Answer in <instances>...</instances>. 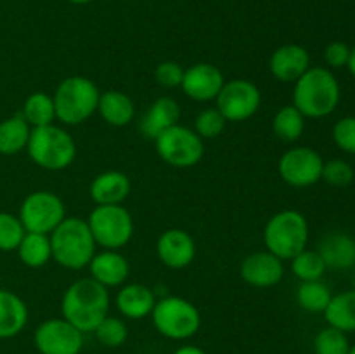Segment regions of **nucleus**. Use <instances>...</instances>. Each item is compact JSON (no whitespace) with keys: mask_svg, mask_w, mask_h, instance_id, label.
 Listing matches in <instances>:
<instances>
[{"mask_svg":"<svg viewBox=\"0 0 355 354\" xmlns=\"http://www.w3.org/2000/svg\"><path fill=\"white\" fill-rule=\"evenodd\" d=\"M324 160L309 146H295L283 153L277 163L279 176L291 187H311L321 180Z\"/></svg>","mask_w":355,"mask_h":354,"instance_id":"f8f14e48","label":"nucleus"},{"mask_svg":"<svg viewBox=\"0 0 355 354\" xmlns=\"http://www.w3.org/2000/svg\"><path fill=\"white\" fill-rule=\"evenodd\" d=\"M156 253L163 266L170 269H184L196 257V243L193 236L184 229H166L156 242Z\"/></svg>","mask_w":355,"mask_h":354,"instance_id":"dca6fc26","label":"nucleus"},{"mask_svg":"<svg viewBox=\"0 0 355 354\" xmlns=\"http://www.w3.org/2000/svg\"><path fill=\"white\" fill-rule=\"evenodd\" d=\"M347 68H349V71L352 73V76L355 78V47L350 49V58L349 62H347Z\"/></svg>","mask_w":355,"mask_h":354,"instance_id":"a19ab883","label":"nucleus"},{"mask_svg":"<svg viewBox=\"0 0 355 354\" xmlns=\"http://www.w3.org/2000/svg\"><path fill=\"white\" fill-rule=\"evenodd\" d=\"M333 141L342 151L355 155V117H343L333 125Z\"/></svg>","mask_w":355,"mask_h":354,"instance_id":"e433bc0d","label":"nucleus"},{"mask_svg":"<svg viewBox=\"0 0 355 354\" xmlns=\"http://www.w3.org/2000/svg\"><path fill=\"white\" fill-rule=\"evenodd\" d=\"M239 276L253 288H270L284 276V260L269 250L250 253L239 266Z\"/></svg>","mask_w":355,"mask_h":354,"instance_id":"2eb2a0df","label":"nucleus"},{"mask_svg":"<svg viewBox=\"0 0 355 354\" xmlns=\"http://www.w3.org/2000/svg\"><path fill=\"white\" fill-rule=\"evenodd\" d=\"M94 333H96V339L101 346L111 347V349H113V347H120L127 342L128 328L127 323H125L123 319L107 314L106 318L96 326Z\"/></svg>","mask_w":355,"mask_h":354,"instance_id":"2f4dec72","label":"nucleus"},{"mask_svg":"<svg viewBox=\"0 0 355 354\" xmlns=\"http://www.w3.org/2000/svg\"><path fill=\"white\" fill-rule=\"evenodd\" d=\"M217 110L227 121H245L259 111L262 104V92L252 80L234 78L224 83L217 96Z\"/></svg>","mask_w":355,"mask_h":354,"instance_id":"9b49d317","label":"nucleus"},{"mask_svg":"<svg viewBox=\"0 0 355 354\" xmlns=\"http://www.w3.org/2000/svg\"><path fill=\"white\" fill-rule=\"evenodd\" d=\"M224 73L211 62H196L184 69V78L180 89L189 99L196 103L217 99L224 87Z\"/></svg>","mask_w":355,"mask_h":354,"instance_id":"4468645a","label":"nucleus"},{"mask_svg":"<svg viewBox=\"0 0 355 354\" xmlns=\"http://www.w3.org/2000/svg\"><path fill=\"white\" fill-rule=\"evenodd\" d=\"M354 177H355L354 167L350 165L347 160L333 158V160H328V162H324V167H322L321 180H324V183L329 184V186L345 187L352 183Z\"/></svg>","mask_w":355,"mask_h":354,"instance_id":"c9c22d12","label":"nucleus"},{"mask_svg":"<svg viewBox=\"0 0 355 354\" xmlns=\"http://www.w3.org/2000/svg\"><path fill=\"white\" fill-rule=\"evenodd\" d=\"M350 58V47L345 44V42L335 40L331 44L326 45L324 49V61L329 68L338 69L347 66Z\"/></svg>","mask_w":355,"mask_h":354,"instance_id":"58836bf2","label":"nucleus"},{"mask_svg":"<svg viewBox=\"0 0 355 354\" xmlns=\"http://www.w3.org/2000/svg\"><path fill=\"white\" fill-rule=\"evenodd\" d=\"M159 158L175 169H191L205 156V141L186 125H173L155 139Z\"/></svg>","mask_w":355,"mask_h":354,"instance_id":"1a4fd4ad","label":"nucleus"},{"mask_svg":"<svg viewBox=\"0 0 355 354\" xmlns=\"http://www.w3.org/2000/svg\"><path fill=\"white\" fill-rule=\"evenodd\" d=\"M349 351L350 342L347 333L329 325L326 328L319 330L314 339L315 354H349Z\"/></svg>","mask_w":355,"mask_h":354,"instance_id":"473e14b6","label":"nucleus"},{"mask_svg":"<svg viewBox=\"0 0 355 354\" xmlns=\"http://www.w3.org/2000/svg\"><path fill=\"white\" fill-rule=\"evenodd\" d=\"M26 235L23 222L10 212H0V252H14Z\"/></svg>","mask_w":355,"mask_h":354,"instance_id":"72a5a7b5","label":"nucleus"},{"mask_svg":"<svg viewBox=\"0 0 355 354\" xmlns=\"http://www.w3.org/2000/svg\"><path fill=\"white\" fill-rule=\"evenodd\" d=\"M132 183L120 170H104L97 174L89 187L90 198L96 205H121L130 194Z\"/></svg>","mask_w":355,"mask_h":354,"instance_id":"6ab92c4d","label":"nucleus"},{"mask_svg":"<svg viewBox=\"0 0 355 354\" xmlns=\"http://www.w3.org/2000/svg\"><path fill=\"white\" fill-rule=\"evenodd\" d=\"M309 222L302 212L288 208L274 214L263 228V245L266 250L279 257L281 260H291L297 253L307 248Z\"/></svg>","mask_w":355,"mask_h":354,"instance_id":"423d86ee","label":"nucleus"},{"mask_svg":"<svg viewBox=\"0 0 355 354\" xmlns=\"http://www.w3.org/2000/svg\"><path fill=\"white\" fill-rule=\"evenodd\" d=\"M85 221L103 250H120L134 236V219L123 205H96Z\"/></svg>","mask_w":355,"mask_h":354,"instance_id":"6e6552de","label":"nucleus"},{"mask_svg":"<svg viewBox=\"0 0 355 354\" xmlns=\"http://www.w3.org/2000/svg\"><path fill=\"white\" fill-rule=\"evenodd\" d=\"M311 68V54L298 44L277 47L269 59L270 75L283 83H295Z\"/></svg>","mask_w":355,"mask_h":354,"instance_id":"f3484780","label":"nucleus"},{"mask_svg":"<svg viewBox=\"0 0 355 354\" xmlns=\"http://www.w3.org/2000/svg\"><path fill=\"white\" fill-rule=\"evenodd\" d=\"M90 278L106 287L107 290L121 287L130 274V262L118 250H103L96 252L89 264Z\"/></svg>","mask_w":355,"mask_h":354,"instance_id":"a211bd4d","label":"nucleus"},{"mask_svg":"<svg viewBox=\"0 0 355 354\" xmlns=\"http://www.w3.org/2000/svg\"><path fill=\"white\" fill-rule=\"evenodd\" d=\"M155 78L165 89H175L182 83L184 68L177 61H163L156 66Z\"/></svg>","mask_w":355,"mask_h":354,"instance_id":"4c0bfd02","label":"nucleus"},{"mask_svg":"<svg viewBox=\"0 0 355 354\" xmlns=\"http://www.w3.org/2000/svg\"><path fill=\"white\" fill-rule=\"evenodd\" d=\"M318 252L328 269H349L355 266V239L347 233H329L319 243Z\"/></svg>","mask_w":355,"mask_h":354,"instance_id":"5701e85b","label":"nucleus"},{"mask_svg":"<svg viewBox=\"0 0 355 354\" xmlns=\"http://www.w3.org/2000/svg\"><path fill=\"white\" fill-rule=\"evenodd\" d=\"M31 127L21 113L0 121V155L12 156L26 149Z\"/></svg>","mask_w":355,"mask_h":354,"instance_id":"393cba45","label":"nucleus"},{"mask_svg":"<svg viewBox=\"0 0 355 354\" xmlns=\"http://www.w3.org/2000/svg\"><path fill=\"white\" fill-rule=\"evenodd\" d=\"M349 354H355V344H354V346H350V351H349Z\"/></svg>","mask_w":355,"mask_h":354,"instance_id":"37998d69","label":"nucleus"},{"mask_svg":"<svg viewBox=\"0 0 355 354\" xmlns=\"http://www.w3.org/2000/svg\"><path fill=\"white\" fill-rule=\"evenodd\" d=\"M333 294L328 288V285L322 283L321 280L315 281H300L297 288V304L300 305L304 311L318 314V312H324L328 307L329 301H331Z\"/></svg>","mask_w":355,"mask_h":354,"instance_id":"c756f323","label":"nucleus"},{"mask_svg":"<svg viewBox=\"0 0 355 354\" xmlns=\"http://www.w3.org/2000/svg\"><path fill=\"white\" fill-rule=\"evenodd\" d=\"M97 113L111 127H127L135 118V103L121 90H104L99 96Z\"/></svg>","mask_w":355,"mask_h":354,"instance_id":"4be33fe9","label":"nucleus"},{"mask_svg":"<svg viewBox=\"0 0 355 354\" xmlns=\"http://www.w3.org/2000/svg\"><path fill=\"white\" fill-rule=\"evenodd\" d=\"M151 319L159 335L170 340H187L198 333L201 326L200 309L179 295L156 298Z\"/></svg>","mask_w":355,"mask_h":354,"instance_id":"0eeeda50","label":"nucleus"},{"mask_svg":"<svg viewBox=\"0 0 355 354\" xmlns=\"http://www.w3.org/2000/svg\"><path fill=\"white\" fill-rule=\"evenodd\" d=\"M110 290L92 278H80L64 290L61 314L82 333H90L110 314Z\"/></svg>","mask_w":355,"mask_h":354,"instance_id":"f257e3e1","label":"nucleus"},{"mask_svg":"<svg viewBox=\"0 0 355 354\" xmlns=\"http://www.w3.org/2000/svg\"><path fill=\"white\" fill-rule=\"evenodd\" d=\"M272 130L283 142H297L305 130V117L293 106H281L272 118Z\"/></svg>","mask_w":355,"mask_h":354,"instance_id":"cd10ccee","label":"nucleus"},{"mask_svg":"<svg viewBox=\"0 0 355 354\" xmlns=\"http://www.w3.org/2000/svg\"><path fill=\"white\" fill-rule=\"evenodd\" d=\"M51 238L52 260L61 267L80 271L89 267L96 255V242L85 219L68 217L49 235Z\"/></svg>","mask_w":355,"mask_h":354,"instance_id":"7ed1b4c3","label":"nucleus"},{"mask_svg":"<svg viewBox=\"0 0 355 354\" xmlns=\"http://www.w3.org/2000/svg\"><path fill=\"white\" fill-rule=\"evenodd\" d=\"M225 125H227V120L224 118V115L217 108H208V110H203L198 113L193 130L203 141H207V139L218 137L224 132Z\"/></svg>","mask_w":355,"mask_h":354,"instance_id":"f704fd0d","label":"nucleus"},{"mask_svg":"<svg viewBox=\"0 0 355 354\" xmlns=\"http://www.w3.org/2000/svg\"><path fill=\"white\" fill-rule=\"evenodd\" d=\"M21 115L28 121L31 128L45 127V125L54 124L55 120V106L54 99L47 92H33L26 97L23 104Z\"/></svg>","mask_w":355,"mask_h":354,"instance_id":"c85d7f7f","label":"nucleus"},{"mask_svg":"<svg viewBox=\"0 0 355 354\" xmlns=\"http://www.w3.org/2000/svg\"><path fill=\"white\" fill-rule=\"evenodd\" d=\"M291 273L300 281H315L322 280L324 273L328 271L324 259L318 250H302L300 253L290 260Z\"/></svg>","mask_w":355,"mask_h":354,"instance_id":"7c9ffc66","label":"nucleus"},{"mask_svg":"<svg viewBox=\"0 0 355 354\" xmlns=\"http://www.w3.org/2000/svg\"><path fill=\"white\" fill-rule=\"evenodd\" d=\"M101 90L90 78L82 75L68 76L52 94L55 120L62 125H80L97 113Z\"/></svg>","mask_w":355,"mask_h":354,"instance_id":"39448f33","label":"nucleus"},{"mask_svg":"<svg viewBox=\"0 0 355 354\" xmlns=\"http://www.w3.org/2000/svg\"><path fill=\"white\" fill-rule=\"evenodd\" d=\"M342 89L335 73L324 66H311L293 85V106L305 118H326L338 108Z\"/></svg>","mask_w":355,"mask_h":354,"instance_id":"f03ea898","label":"nucleus"},{"mask_svg":"<svg viewBox=\"0 0 355 354\" xmlns=\"http://www.w3.org/2000/svg\"><path fill=\"white\" fill-rule=\"evenodd\" d=\"M68 2L78 3V6H83V3H89V2H92V0H68Z\"/></svg>","mask_w":355,"mask_h":354,"instance_id":"79ce46f5","label":"nucleus"},{"mask_svg":"<svg viewBox=\"0 0 355 354\" xmlns=\"http://www.w3.org/2000/svg\"><path fill=\"white\" fill-rule=\"evenodd\" d=\"M33 344L40 354H80L83 333L64 318H51L37 326Z\"/></svg>","mask_w":355,"mask_h":354,"instance_id":"ddd939ff","label":"nucleus"},{"mask_svg":"<svg viewBox=\"0 0 355 354\" xmlns=\"http://www.w3.org/2000/svg\"><path fill=\"white\" fill-rule=\"evenodd\" d=\"M28 323V305L17 294L0 288V340L19 335Z\"/></svg>","mask_w":355,"mask_h":354,"instance_id":"b1692460","label":"nucleus"},{"mask_svg":"<svg viewBox=\"0 0 355 354\" xmlns=\"http://www.w3.org/2000/svg\"><path fill=\"white\" fill-rule=\"evenodd\" d=\"M17 217L28 233L51 235L66 219V205L52 191L38 189L24 198Z\"/></svg>","mask_w":355,"mask_h":354,"instance_id":"9d476101","label":"nucleus"},{"mask_svg":"<svg viewBox=\"0 0 355 354\" xmlns=\"http://www.w3.org/2000/svg\"><path fill=\"white\" fill-rule=\"evenodd\" d=\"M180 120V106L175 99L168 96L158 97L155 103L149 106V110L146 111L144 117H142L141 128L142 135L146 139H153L155 141L162 132H165L166 128L173 127V125L179 124Z\"/></svg>","mask_w":355,"mask_h":354,"instance_id":"412c9836","label":"nucleus"},{"mask_svg":"<svg viewBox=\"0 0 355 354\" xmlns=\"http://www.w3.org/2000/svg\"><path fill=\"white\" fill-rule=\"evenodd\" d=\"M322 314L326 323L333 328L345 333L355 332V290H345L333 295Z\"/></svg>","mask_w":355,"mask_h":354,"instance_id":"a878e982","label":"nucleus"},{"mask_svg":"<svg viewBox=\"0 0 355 354\" xmlns=\"http://www.w3.org/2000/svg\"><path fill=\"white\" fill-rule=\"evenodd\" d=\"M26 151L35 165L58 172L68 169L75 162L76 142L66 128L51 124L31 128Z\"/></svg>","mask_w":355,"mask_h":354,"instance_id":"20e7f679","label":"nucleus"},{"mask_svg":"<svg viewBox=\"0 0 355 354\" xmlns=\"http://www.w3.org/2000/svg\"><path fill=\"white\" fill-rule=\"evenodd\" d=\"M156 304V295L148 285L128 283L121 285L114 297L118 312L128 319H144L151 316Z\"/></svg>","mask_w":355,"mask_h":354,"instance_id":"aec40b11","label":"nucleus"},{"mask_svg":"<svg viewBox=\"0 0 355 354\" xmlns=\"http://www.w3.org/2000/svg\"><path fill=\"white\" fill-rule=\"evenodd\" d=\"M173 354H207V353H205L201 347L193 346V344H186V346H180Z\"/></svg>","mask_w":355,"mask_h":354,"instance_id":"ea45409f","label":"nucleus"},{"mask_svg":"<svg viewBox=\"0 0 355 354\" xmlns=\"http://www.w3.org/2000/svg\"><path fill=\"white\" fill-rule=\"evenodd\" d=\"M16 252L21 262L30 269L44 267L52 260L51 238H49V235H42V233L26 231Z\"/></svg>","mask_w":355,"mask_h":354,"instance_id":"bb28decb","label":"nucleus"}]
</instances>
